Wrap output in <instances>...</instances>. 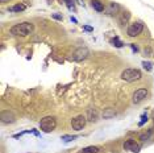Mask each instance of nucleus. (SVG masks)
I'll return each instance as SVG.
<instances>
[{"label": "nucleus", "mask_w": 154, "mask_h": 153, "mask_svg": "<svg viewBox=\"0 0 154 153\" xmlns=\"http://www.w3.org/2000/svg\"><path fill=\"white\" fill-rule=\"evenodd\" d=\"M33 29L34 27L32 23H21V24H16L11 28V34L25 37V36H29L33 32Z\"/></svg>", "instance_id": "1"}, {"label": "nucleus", "mask_w": 154, "mask_h": 153, "mask_svg": "<svg viewBox=\"0 0 154 153\" xmlns=\"http://www.w3.org/2000/svg\"><path fill=\"white\" fill-rule=\"evenodd\" d=\"M55 127H57V120H55L54 116H45L44 119H41V122H40V128L45 133L54 131Z\"/></svg>", "instance_id": "2"}, {"label": "nucleus", "mask_w": 154, "mask_h": 153, "mask_svg": "<svg viewBox=\"0 0 154 153\" xmlns=\"http://www.w3.org/2000/svg\"><path fill=\"white\" fill-rule=\"evenodd\" d=\"M142 77V73L138 70V69H125L123 73H121V78L127 82H134L141 79Z\"/></svg>", "instance_id": "3"}, {"label": "nucleus", "mask_w": 154, "mask_h": 153, "mask_svg": "<svg viewBox=\"0 0 154 153\" xmlns=\"http://www.w3.org/2000/svg\"><path fill=\"white\" fill-rule=\"evenodd\" d=\"M86 123H87V118L83 115H78L76 118L71 119V127H72V129H75V131H80V129L84 128Z\"/></svg>", "instance_id": "4"}, {"label": "nucleus", "mask_w": 154, "mask_h": 153, "mask_svg": "<svg viewBox=\"0 0 154 153\" xmlns=\"http://www.w3.org/2000/svg\"><path fill=\"white\" fill-rule=\"evenodd\" d=\"M142 29H144L142 23H141V21H136V23L129 25V28H128V34H129L130 37H136V36H138V34L142 32Z\"/></svg>", "instance_id": "5"}, {"label": "nucleus", "mask_w": 154, "mask_h": 153, "mask_svg": "<svg viewBox=\"0 0 154 153\" xmlns=\"http://www.w3.org/2000/svg\"><path fill=\"white\" fill-rule=\"evenodd\" d=\"M147 96V90L146 89H138L133 92V96H132V102L134 104H138L144 100L145 98Z\"/></svg>", "instance_id": "6"}, {"label": "nucleus", "mask_w": 154, "mask_h": 153, "mask_svg": "<svg viewBox=\"0 0 154 153\" xmlns=\"http://www.w3.org/2000/svg\"><path fill=\"white\" fill-rule=\"evenodd\" d=\"M88 54H90V51H88V49L87 48H79V49H76V50L74 51V54H72V59L76 61V62L83 61V59H86V58L88 57Z\"/></svg>", "instance_id": "7"}, {"label": "nucleus", "mask_w": 154, "mask_h": 153, "mask_svg": "<svg viewBox=\"0 0 154 153\" xmlns=\"http://www.w3.org/2000/svg\"><path fill=\"white\" fill-rule=\"evenodd\" d=\"M124 149L125 150H130V152H134V153H138L140 152V145L136 143V140L133 139H129L124 143Z\"/></svg>", "instance_id": "8"}, {"label": "nucleus", "mask_w": 154, "mask_h": 153, "mask_svg": "<svg viewBox=\"0 0 154 153\" xmlns=\"http://www.w3.org/2000/svg\"><path fill=\"white\" fill-rule=\"evenodd\" d=\"M15 120H16V116L12 112H9V111H3V112H1V122H3L4 124L13 123Z\"/></svg>", "instance_id": "9"}, {"label": "nucleus", "mask_w": 154, "mask_h": 153, "mask_svg": "<svg viewBox=\"0 0 154 153\" xmlns=\"http://www.w3.org/2000/svg\"><path fill=\"white\" fill-rule=\"evenodd\" d=\"M107 13L111 15V16H113V15H117L120 11V5L117 3H115V1H111L110 4H108V7H107Z\"/></svg>", "instance_id": "10"}, {"label": "nucleus", "mask_w": 154, "mask_h": 153, "mask_svg": "<svg viewBox=\"0 0 154 153\" xmlns=\"http://www.w3.org/2000/svg\"><path fill=\"white\" fill-rule=\"evenodd\" d=\"M91 5H92V8L95 11H98V12H103V11H104V4H103L100 0H91Z\"/></svg>", "instance_id": "11"}, {"label": "nucleus", "mask_w": 154, "mask_h": 153, "mask_svg": "<svg viewBox=\"0 0 154 153\" xmlns=\"http://www.w3.org/2000/svg\"><path fill=\"white\" fill-rule=\"evenodd\" d=\"M87 119L90 122H96L98 120V111L95 108H90L88 112H87Z\"/></svg>", "instance_id": "12"}, {"label": "nucleus", "mask_w": 154, "mask_h": 153, "mask_svg": "<svg viewBox=\"0 0 154 153\" xmlns=\"http://www.w3.org/2000/svg\"><path fill=\"white\" fill-rule=\"evenodd\" d=\"M115 115H116V111L113 108H106L103 111V118H104V119H111V118H113Z\"/></svg>", "instance_id": "13"}, {"label": "nucleus", "mask_w": 154, "mask_h": 153, "mask_svg": "<svg viewBox=\"0 0 154 153\" xmlns=\"http://www.w3.org/2000/svg\"><path fill=\"white\" fill-rule=\"evenodd\" d=\"M129 17H130V13L129 12H123L121 13V16H120V24L121 25H124V24H127L128 23V20H129Z\"/></svg>", "instance_id": "14"}, {"label": "nucleus", "mask_w": 154, "mask_h": 153, "mask_svg": "<svg viewBox=\"0 0 154 153\" xmlns=\"http://www.w3.org/2000/svg\"><path fill=\"white\" fill-rule=\"evenodd\" d=\"M24 9H25L24 4H16V5H12V7H9L11 12H23Z\"/></svg>", "instance_id": "15"}, {"label": "nucleus", "mask_w": 154, "mask_h": 153, "mask_svg": "<svg viewBox=\"0 0 154 153\" xmlns=\"http://www.w3.org/2000/svg\"><path fill=\"white\" fill-rule=\"evenodd\" d=\"M153 135V128H150L147 132H145V133H141L140 135V140H142V141H146V140H149L150 139V136Z\"/></svg>", "instance_id": "16"}, {"label": "nucleus", "mask_w": 154, "mask_h": 153, "mask_svg": "<svg viewBox=\"0 0 154 153\" xmlns=\"http://www.w3.org/2000/svg\"><path fill=\"white\" fill-rule=\"evenodd\" d=\"M99 148L98 146H87L84 149H82V153H98Z\"/></svg>", "instance_id": "17"}, {"label": "nucleus", "mask_w": 154, "mask_h": 153, "mask_svg": "<svg viewBox=\"0 0 154 153\" xmlns=\"http://www.w3.org/2000/svg\"><path fill=\"white\" fill-rule=\"evenodd\" d=\"M142 66H144V69L146 71H151V69H153V63L149 61H144L142 62Z\"/></svg>", "instance_id": "18"}, {"label": "nucleus", "mask_w": 154, "mask_h": 153, "mask_svg": "<svg viewBox=\"0 0 154 153\" xmlns=\"http://www.w3.org/2000/svg\"><path fill=\"white\" fill-rule=\"evenodd\" d=\"M112 44L115 45V46H116V48H123V42H121V41H120V38L119 37H115L112 40Z\"/></svg>", "instance_id": "19"}, {"label": "nucleus", "mask_w": 154, "mask_h": 153, "mask_svg": "<svg viewBox=\"0 0 154 153\" xmlns=\"http://www.w3.org/2000/svg\"><path fill=\"white\" fill-rule=\"evenodd\" d=\"M76 136H70V135H63L62 136V140L65 141V143H68V141H72V140H75Z\"/></svg>", "instance_id": "20"}, {"label": "nucleus", "mask_w": 154, "mask_h": 153, "mask_svg": "<svg viewBox=\"0 0 154 153\" xmlns=\"http://www.w3.org/2000/svg\"><path fill=\"white\" fill-rule=\"evenodd\" d=\"M146 122H147V115H146V114H144V115L141 116V122L138 123V126H140V127H142V126H144V124H145V123H146Z\"/></svg>", "instance_id": "21"}, {"label": "nucleus", "mask_w": 154, "mask_h": 153, "mask_svg": "<svg viewBox=\"0 0 154 153\" xmlns=\"http://www.w3.org/2000/svg\"><path fill=\"white\" fill-rule=\"evenodd\" d=\"M83 31H86V32H92L94 28H92V27H88V25H84V27H83Z\"/></svg>", "instance_id": "22"}, {"label": "nucleus", "mask_w": 154, "mask_h": 153, "mask_svg": "<svg viewBox=\"0 0 154 153\" xmlns=\"http://www.w3.org/2000/svg\"><path fill=\"white\" fill-rule=\"evenodd\" d=\"M130 48H132V50H133V51H137V50H138V48H137V46H136L134 44L130 45Z\"/></svg>", "instance_id": "23"}, {"label": "nucleus", "mask_w": 154, "mask_h": 153, "mask_svg": "<svg viewBox=\"0 0 154 153\" xmlns=\"http://www.w3.org/2000/svg\"><path fill=\"white\" fill-rule=\"evenodd\" d=\"M53 17H54V19H57V20H62L61 15H53Z\"/></svg>", "instance_id": "24"}, {"label": "nucleus", "mask_w": 154, "mask_h": 153, "mask_svg": "<svg viewBox=\"0 0 154 153\" xmlns=\"http://www.w3.org/2000/svg\"><path fill=\"white\" fill-rule=\"evenodd\" d=\"M66 3H67V7L68 8H71V3H72L71 0H66Z\"/></svg>", "instance_id": "25"}, {"label": "nucleus", "mask_w": 154, "mask_h": 153, "mask_svg": "<svg viewBox=\"0 0 154 153\" xmlns=\"http://www.w3.org/2000/svg\"><path fill=\"white\" fill-rule=\"evenodd\" d=\"M71 21H72V23H76V19H75V17H72V16H71Z\"/></svg>", "instance_id": "26"}, {"label": "nucleus", "mask_w": 154, "mask_h": 153, "mask_svg": "<svg viewBox=\"0 0 154 153\" xmlns=\"http://www.w3.org/2000/svg\"><path fill=\"white\" fill-rule=\"evenodd\" d=\"M1 3H7V1H9V0H0Z\"/></svg>", "instance_id": "27"}]
</instances>
